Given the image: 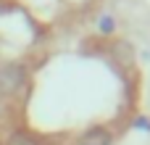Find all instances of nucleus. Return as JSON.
I'll use <instances>...</instances> for the list:
<instances>
[{
	"label": "nucleus",
	"mask_w": 150,
	"mask_h": 145,
	"mask_svg": "<svg viewBox=\"0 0 150 145\" xmlns=\"http://www.w3.org/2000/svg\"><path fill=\"white\" fill-rule=\"evenodd\" d=\"M108 143H111V135L105 129H98V132H92L82 140V145H108Z\"/></svg>",
	"instance_id": "obj_1"
}]
</instances>
